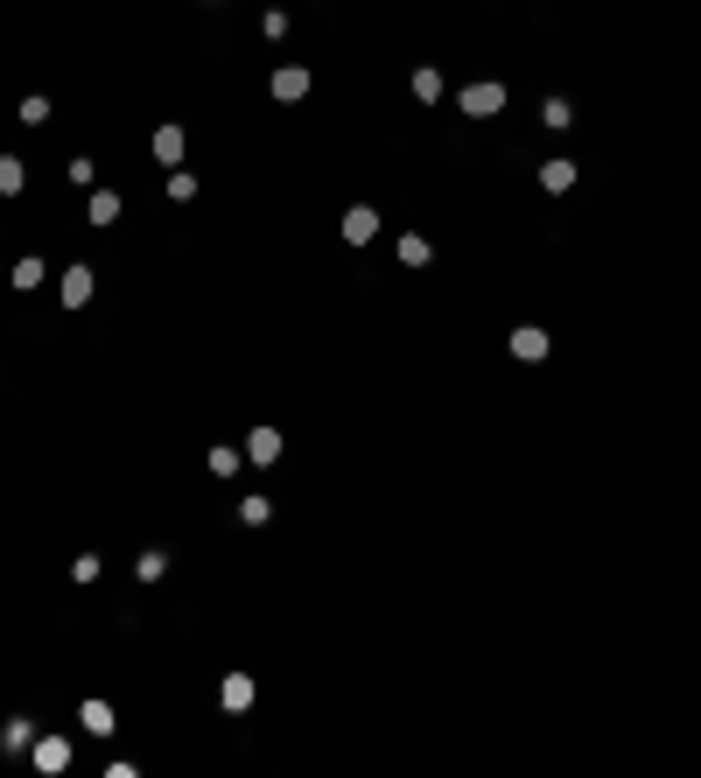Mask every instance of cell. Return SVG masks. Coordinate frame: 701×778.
I'll list each match as a JSON object with an SVG mask.
<instances>
[{"label":"cell","mask_w":701,"mask_h":778,"mask_svg":"<svg viewBox=\"0 0 701 778\" xmlns=\"http://www.w3.org/2000/svg\"><path fill=\"white\" fill-rule=\"evenodd\" d=\"M505 106V84H463V112H470V120H491V112Z\"/></svg>","instance_id":"obj_1"},{"label":"cell","mask_w":701,"mask_h":778,"mask_svg":"<svg viewBox=\"0 0 701 778\" xmlns=\"http://www.w3.org/2000/svg\"><path fill=\"white\" fill-rule=\"evenodd\" d=\"M28 757H35V772H63L71 764V736H35Z\"/></svg>","instance_id":"obj_2"},{"label":"cell","mask_w":701,"mask_h":778,"mask_svg":"<svg viewBox=\"0 0 701 778\" xmlns=\"http://www.w3.org/2000/svg\"><path fill=\"white\" fill-rule=\"evenodd\" d=\"M274 99H281V106L309 99V71H302V63H281V71H274Z\"/></svg>","instance_id":"obj_3"},{"label":"cell","mask_w":701,"mask_h":778,"mask_svg":"<svg viewBox=\"0 0 701 778\" xmlns=\"http://www.w3.org/2000/svg\"><path fill=\"white\" fill-rule=\"evenodd\" d=\"M56 295H63V309H84V302H91V267H63Z\"/></svg>","instance_id":"obj_4"},{"label":"cell","mask_w":701,"mask_h":778,"mask_svg":"<svg viewBox=\"0 0 701 778\" xmlns=\"http://www.w3.org/2000/svg\"><path fill=\"white\" fill-rule=\"evenodd\" d=\"M217 701H225L232 716H245V708H253V673H225V687H217Z\"/></svg>","instance_id":"obj_5"},{"label":"cell","mask_w":701,"mask_h":778,"mask_svg":"<svg viewBox=\"0 0 701 778\" xmlns=\"http://www.w3.org/2000/svg\"><path fill=\"white\" fill-rule=\"evenodd\" d=\"M505 344H513V358H526V365H533V358H547V330H533V322H519V330L505 337Z\"/></svg>","instance_id":"obj_6"},{"label":"cell","mask_w":701,"mask_h":778,"mask_svg":"<svg viewBox=\"0 0 701 778\" xmlns=\"http://www.w3.org/2000/svg\"><path fill=\"white\" fill-rule=\"evenodd\" d=\"M372 232H379V211H372V204H350V211H344V239H350V245H365Z\"/></svg>","instance_id":"obj_7"},{"label":"cell","mask_w":701,"mask_h":778,"mask_svg":"<svg viewBox=\"0 0 701 778\" xmlns=\"http://www.w3.org/2000/svg\"><path fill=\"white\" fill-rule=\"evenodd\" d=\"M245 463H281V435L253 428V435H245Z\"/></svg>","instance_id":"obj_8"},{"label":"cell","mask_w":701,"mask_h":778,"mask_svg":"<svg viewBox=\"0 0 701 778\" xmlns=\"http://www.w3.org/2000/svg\"><path fill=\"white\" fill-rule=\"evenodd\" d=\"M28 744H35V723H28V716H14V723L0 729V751H7V757H22Z\"/></svg>","instance_id":"obj_9"},{"label":"cell","mask_w":701,"mask_h":778,"mask_svg":"<svg viewBox=\"0 0 701 778\" xmlns=\"http://www.w3.org/2000/svg\"><path fill=\"white\" fill-rule=\"evenodd\" d=\"M428 260H435V245L421 239V232H407L400 239V267H428Z\"/></svg>","instance_id":"obj_10"},{"label":"cell","mask_w":701,"mask_h":778,"mask_svg":"<svg viewBox=\"0 0 701 778\" xmlns=\"http://www.w3.org/2000/svg\"><path fill=\"white\" fill-rule=\"evenodd\" d=\"M78 723L91 729V736H112V708H106V701H84V708H78Z\"/></svg>","instance_id":"obj_11"},{"label":"cell","mask_w":701,"mask_h":778,"mask_svg":"<svg viewBox=\"0 0 701 778\" xmlns=\"http://www.w3.org/2000/svg\"><path fill=\"white\" fill-rule=\"evenodd\" d=\"M155 155L176 168V161H183V127H155Z\"/></svg>","instance_id":"obj_12"},{"label":"cell","mask_w":701,"mask_h":778,"mask_svg":"<svg viewBox=\"0 0 701 778\" xmlns=\"http://www.w3.org/2000/svg\"><path fill=\"white\" fill-rule=\"evenodd\" d=\"M22 183H28V168L14 155H0V197H22Z\"/></svg>","instance_id":"obj_13"},{"label":"cell","mask_w":701,"mask_h":778,"mask_svg":"<svg viewBox=\"0 0 701 778\" xmlns=\"http://www.w3.org/2000/svg\"><path fill=\"white\" fill-rule=\"evenodd\" d=\"M540 183L554 189V197H562V189H575V161H547V168H540Z\"/></svg>","instance_id":"obj_14"},{"label":"cell","mask_w":701,"mask_h":778,"mask_svg":"<svg viewBox=\"0 0 701 778\" xmlns=\"http://www.w3.org/2000/svg\"><path fill=\"white\" fill-rule=\"evenodd\" d=\"M134 568H140V582H162V575H168V554H162V547H148Z\"/></svg>","instance_id":"obj_15"},{"label":"cell","mask_w":701,"mask_h":778,"mask_svg":"<svg viewBox=\"0 0 701 778\" xmlns=\"http://www.w3.org/2000/svg\"><path fill=\"white\" fill-rule=\"evenodd\" d=\"M414 99L435 106V99H442V71H414Z\"/></svg>","instance_id":"obj_16"},{"label":"cell","mask_w":701,"mask_h":778,"mask_svg":"<svg viewBox=\"0 0 701 778\" xmlns=\"http://www.w3.org/2000/svg\"><path fill=\"white\" fill-rule=\"evenodd\" d=\"M540 120L562 134V127H575V106H568V99H547V106H540Z\"/></svg>","instance_id":"obj_17"},{"label":"cell","mask_w":701,"mask_h":778,"mask_svg":"<svg viewBox=\"0 0 701 778\" xmlns=\"http://www.w3.org/2000/svg\"><path fill=\"white\" fill-rule=\"evenodd\" d=\"M239 456H245V449H225V442H217V449H211V477H239Z\"/></svg>","instance_id":"obj_18"},{"label":"cell","mask_w":701,"mask_h":778,"mask_svg":"<svg viewBox=\"0 0 701 778\" xmlns=\"http://www.w3.org/2000/svg\"><path fill=\"white\" fill-rule=\"evenodd\" d=\"M168 197H176V204H189V197H197V176H189V168H168Z\"/></svg>","instance_id":"obj_19"},{"label":"cell","mask_w":701,"mask_h":778,"mask_svg":"<svg viewBox=\"0 0 701 778\" xmlns=\"http://www.w3.org/2000/svg\"><path fill=\"white\" fill-rule=\"evenodd\" d=\"M112 217H120V197H112V189H99V197H91V225H112Z\"/></svg>","instance_id":"obj_20"},{"label":"cell","mask_w":701,"mask_h":778,"mask_svg":"<svg viewBox=\"0 0 701 778\" xmlns=\"http://www.w3.org/2000/svg\"><path fill=\"white\" fill-rule=\"evenodd\" d=\"M239 519H245V526H267L274 505H267V498H239Z\"/></svg>","instance_id":"obj_21"},{"label":"cell","mask_w":701,"mask_h":778,"mask_svg":"<svg viewBox=\"0 0 701 778\" xmlns=\"http://www.w3.org/2000/svg\"><path fill=\"white\" fill-rule=\"evenodd\" d=\"M22 120H28V127H43V120H50V99H43V91H28V99H22Z\"/></svg>","instance_id":"obj_22"},{"label":"cell","mask_w":701,"mask_h":778,"mask_svg":"<svg viewBox=\"0 0 701 778\" xmlns=\"http://www.w3.org/2000/svg\"><path fill=\"white\" fill-rule=\"evenodd\" d=\"M14 288H43V260H14Z\"/></svg>","instance_id":"obj_23"},{"label":"cell","mask_w":701,"mask_h":778,"mask_svg":"<svg viewBox=\"0 0 701 778\" xmlns=\"http://www.w3.org/2000/svg\"><path fill=\"white\" fill-rule=\"evenodd\" d=\"M71 582H99V554H78L71 562Z\"/></svg>","instance_id":"obj_24"}]
</instances>
